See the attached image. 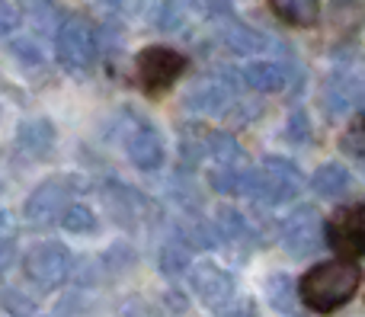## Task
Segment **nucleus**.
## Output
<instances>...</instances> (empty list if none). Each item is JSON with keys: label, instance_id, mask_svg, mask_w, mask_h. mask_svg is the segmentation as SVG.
I'll use <instances>...</instances> for the list:
<instances>
[{"label": "nucleus", "instance_id": "39448f33", "mask_svg": "<svg viewBox=\"0 0 365 317\" xmlns=\"http://www.w3.org/2000/svg\"><path fill=\"white\" fill-rule=\"evenodd\" d=\"M81 186L77 177H51L42 186H36L26 202V218L32 224H51L64 215V209L71 205V196Z\"/></svg>", "mask_w": 365, "mask_h": 317}, {"label": "nucleus", "instance_id": "b1692460", "mask_svg": "<svg viewBox=\"0 0 365 317\" xmlns=\"http://www.w3.org/2000/svg\"><path fill=\"white\" fill-rule=\"evenodd\" d=\"M106 4L119 13H138L141 6H145V0H106Z\"/></svg>", "mask_w": 365, "mask_h": 317}, {"label": "nucleus", "instance_id": "f3484780", "mask_svg": "<svg viewBox=\"0 0 365 317\" xmlns=\"http://www.w3.org/2000/svg\"><path fill=\"white\" fill-rule=\"evenodd\" d=\"M349 170H343L340 164H324V167H317L314 170V177H311V186H314V192L317 196H324V199H336V196H343V192L349 189Z\"/></svg>", "mask_w": 365, "mask_h": 317}, {"label": "nucleus", "instance_id": "6ab92c4d", "mask_svg": "<svg viewBox=\"0 0 365 317\" xmlns=\"http://www.w3.org/2000/svg\"><path fill=\"white\" fill-rule=\"evenodd\" d=\"M58 222H61V228L71 231V234H93L96 231V215L87 205H68Z\"/></svg>", "mask_w": 365, "mask_h": 317}, {"label": "nucleus", "instance_id": "a878e982", "mask_svg": "<svg viewBox=\"0 0 365 317\" xmlns=\"http://www.w3.org/2000/svg\"><path fill=\"white\" fill-rule=\"evenodd\" d=\"M6 222V215H4V212H0V224H4Z\"/></svg>", "mask_w": 365, "mask_h": 317}, {"label": "nucleus", "instance_id": "6e6552de", "mask_svg": "<svg viewBox=\"0 0 365 317\" xmlns=\"http://www.w3.org/2000/svg\"><path fill=\"white\" fill-rule=\"evenodd\" d=\"M324 237L346 260L349 256H365V202H356L349 209L336 212L324 228Z\"/></svg>", "mask_w": 365, "mask_h": 317}, {"label": "nucleus", "instance_id": "f03ea898", "mask_svg": "<svg viewBox=\"0 0 365 317\" xmlns=\"http://www.w3.org/2000/svg\"><path fill=\"white\" fill-rule=\"evenodd\" d=\"M298 189H302V173L285 157H266L263 167L244 170V180H240V192L263 205L289 202L298 196Z\"/></svg>", "mask_w": 365, "mask_h": 317}, {"label": "nucleus", "instance_id": "4468645a", "mask_svg": "<svg viewBox=\"0 0 365 317\" xmlns=\"http://www.w3.org/2000/svg\"><path fill=\"white\" fill-rule=\"evenodd\" d=\"M16 145H19V151L29 154V157H48L51 145H55V128H51L48 119H29L19 125Z\"/></svg>", "mask_w": 365, "mask_h": 317}, {"label": "nucleus", "instance_id": "dca6fc26", "mask_svg": "<svg viewBox=\"0 0 365 317\" xmlns=\"http://www.w3.org/2000/svg\"><path fill=\"white\" fill-rule=\"evenodd\" d=\"M221 38H225V45L231 51H237V55H257V51H263L266 45H269L257 29H250V26L237 23V19H231V16H227V26L221 29Z\"/></svg>", "mask_w": 365, "mask_h": 317}, {"label": "nucleus", "instance_id": "0eeeda50", "mask_svg": "<svg viewBox=\"0 0 365 317\" xmlns=\"http://www.w3.org/2000/svg\"><path fill=\"white\" fill-rule=\"evenodd\" d=\"M282 247L292 256H311L324 247V218L314 205L295 209L282 224Z\"/></svg>", "mask_w": 365, "mask_h": 317}, {"label": "nucleus", "instance_id": "aec40b11", "mask_svg": "<svg viewBox=\"0 0 365 317\" xmlns=\"http://www.w3.org/2000/svg\"><path fill=\"white\" fill-rule=\"evenodd\" d=\"M340 147L353 157H365V113L353 115L346 125V132L340 135Z\"/></svg>", "mask_w": 365, "mask_h": 317}, {"label": "nucleus", "instance_id": "f257e3e1", "mask_svg": "<svg viewBox=\"0 0 365 317\" xmlns=\"http://www.w3.org/2000/svg\"><path fill=\"white\" fill-rule=\"evenodd\" d=\"M362 282V273L356 263L349 260H330L317 263L314 269L302 276L298 282V298L317 314H330L336 308H343L356 295Z\"/></svg>", "mask_w": 365, "mask_h": 317}, {"label": "nucleus", "instance_id": "20e7f679", "mask_svg": "<svg viewBox=\"0 0 365 317\" xmlns=\"http://www.w3.org/2000/svg\"><path fill=\"white\" fill-rule=\"evenodd\" d=\"M55 55H58V61H61V68L74 71V74H83L87 68H93V61H96L93 26H90L83 16H68L61 26H58Z\"/></svg>", "mask_w": 365, "mask_h": 317}, {"label": "nucleus", "instance_id": "393cba45", "mask_svg": "<svg viewBox=\"0 0 365 317\" xmlns=\"http://www.w3.org/2000/svg\"><path fill=\"white\" fill-rule=\"evenodd\" d=\"M13 254H16V244H13V241H0V269L10 266Z\"/></svg>", "mask_w": 365, "mask_h": 317}, {"label": "nucleus", "instance_id": "7ed1b4c3", "mask_svg": "<svg viewBox=\"0 0 365 317\" xmlns=\"http://www.w3.org/2000/svg\"><path fill=\"white\" fill-rule=\"evenodd\" d=\"M186 64V55H180V51L167 48V45H151V48L138 51V58H135V77H138L145 93L160 96L180 80Z\"/></svg>", "mask_w": 365, "mask_h": 317}, {"label": "nucleus", "instance_id": "f8f14e48", "mask_svg": "<svg viewBox=\"0 0 365 317\" xmlns=\"http://www.w3.org/2000/svg\"><path fill=\"white\" fill-rule=\"evenodd\" d=\"M212 10V0H160L158 26L164 32H182L189 23Z\"/></svg>", "mask_w": 365, "mask_h": 317}, {"label": "nucleus", "instance_id": "2eb2a0df", "mask_svg": "<svg viewBox=\"0 0 365 317\" xmlns=\"http://www.w3.org/2000/svg\"><path fill=\"white\" fill-rule=\"evenodd\" d=\"M269 6L282 23L298 29H308L321 19V0H269Z\"/></svg>", "mask_w": 365, "mask_h": 317}, {"label": "nucleus", "instance_id": "9b49d317", "mask_svg": "<svg viewBox=\"0 0 365 317\" xmlns=\"http://www.w3.org/2000/svg\"><path fill=\"white\" fill-rule=\"evenodd\" d=\"M125 151H128V160H132L138 170H160L167 157V147H164V138L154 132L151 125H138L125 141Z\"/></svg>", "mask_w": 365, "mask_h": 317}, {"label": "nucleus", "instance_id": "1a4fd4ad", "mask_svg": "<svg viewBox=\"0 0 365 317\" xmlns=\"http://www.w3.org/2000/svg\"><path fill=\"white\" fill-rule=\"evenodd\" d=\"M234 100H237V90H234L231 77L212 74V77H202L199 83H192L182 103H186V109H192V113L218 115V113H225Z\"/></svg>", "mask_w": 365, "mask_h": 317}, {"label": "nucleus", "instance_id": "412c9836", "mask_svg": "<svg viewBox=\"0 0 365 317\" xmlns=\"http://www.w3.org/2000/svg\"><path fill=\"white\" fill-rule=\"evenodd\" d=\"M269 295H272V301H276L279 311H292V295H295V289H292V282L285 279V276L269 279Z\"/></svg>", "mask_w": 365, "mask_h": 317}, {"label": "nucleus", "instance_id": "a211bd4d", "mask_svg": "<svg viewBox=\"0 0 365 317\" xmlns=\"http://www.w3.org/2000/svg\"><path fill=\"white\" fill-rule=\"evenodd\" d=\"M189 256H192V241H186L182 234L167 237L164 247H160V269L167 276H177L189 266Z\"/></svg>", "mask_w": 365, "mask_h": 317}, {"label": "nucleus", "instance_id": "4be33fe9", "mask_svg": "<svg viewBox=\"0 0 365 317\" xmlns=\"http://www.w3.org/2000/svg\"><path fill=\"white\" fill-rule=\"evenodd\" d=\"M218 317H257V308H253V301H227L225 308H218Z\"/></svg>", "mask_w": 365, "mask_h": 317}, {"label": "nucleus", "instance_id": "5701e85b", "mask_svg": "<svg viewBox=\"0 0 365 317\" xmlns=\"http://www.w3.org/2000/svg\"><path fill=\"white\" fill-rule=\"evenodd\" d=\"M16 23H19V13L6 0H0V36H10L16 29Z\"/></svg>", "mask_w": 365, "mask_h": 317}, {"label": "nucleus", "instance_id": "ddd939ff", "mask_svg": "<svg viewBox=\"0 0 365 317\" xmlns=\"http://www.w3.org/2000/svg\"><path fill=\"white\" fill-rule=\"evenodd\" d=\"M244 83L257 93H279V90L289 83V71L279 61H250L244 68Z\"/></svg>", "mask_w": 365, "mask_h": 317}, {"label": "nucleus", "instance_id": "423d86ee", "mask_svg": "<svg viewBox=\"0 0 365 317\" xmlns=\"http://www.w3.org/2000/svg\"><path fill=\"white\" fill-rule=\"evenodd\" d=\"M26 276H29V282L36 289H42V292L58 289L71 276L68 247H61V244H55V241L32 247L29 256H26Z\"/></svg>", "mask_w": 365, "mask_h": 317}, {"label": "nucleus", "instance_id": "9d476101", "mask_svg": "<svg viewBox=\"0 0 365 317\" xmlns=\"http://www.w3.org/2000/svg\"><path fill=\"white\" fill-rule=\"evenodd\" d=\"M189 282H192L195 298L208 308H225L234 298V276L225 273L221 266H212V263H199Z\"/></svg>", "mask_w": 365, "mask_h": 317}]
</instances>
